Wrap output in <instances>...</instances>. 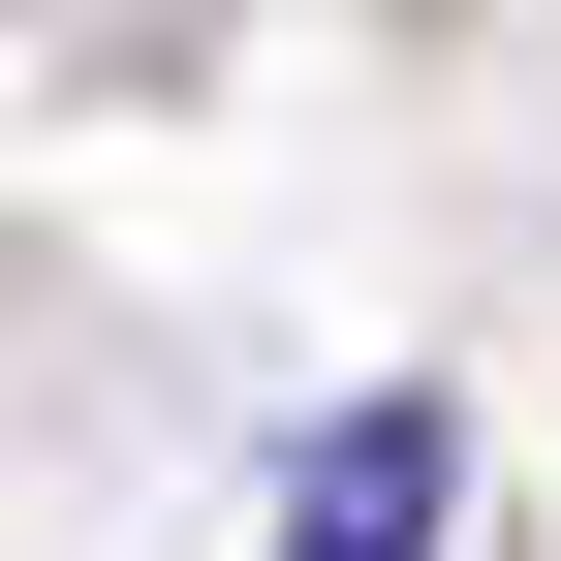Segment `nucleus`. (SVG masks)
Returning <instances> with one entry per match:
<instances>
[{
  "label": "nucleus",
  "instance_id": "obj_1",
  "mask_svg": "<svg viewBox=\"0 0 561 561\" xmlns=\"http://www.w3.org/2000/svg\"><path fill=\"white\" fill-rule=\"evenodd\" d=\"M437 530H468V437H437V405H343L312 500H280V561H437Z\"/></svg>",
  "mask_w": 561,
  "mask_h": 561
}]
</instances>
